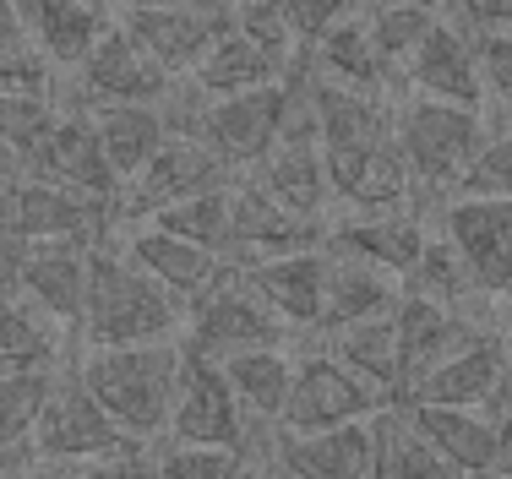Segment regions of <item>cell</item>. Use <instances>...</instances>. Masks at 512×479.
<instances>
[{
	"instance_id": "cell-1",
	"label": "cell",
	"mask_w": 512,
	"mask_h": 479,
	"mask_svg": "<svg viewBox=\"0 0 512 479\" xmlns=\"http://www.w3.org/2000/svg\"><path fill=\"white\" fill-rule=\"evenodd\" d=\"M186 300L158 284L148 267L120 251L115 229L93 240L88 256V300L77 316V349H115V343H164L180 338Z\"/></svg>"
},
{
	"instance_id": "cell-2",
	"label": "cell",
	"mask_w": 512,
	"mask_h": 479,
	"mask_svg": "<svg viewBox=\"0 0 512 479\" xmlns=\"http://www.w3.org/2000/svg\"><path fill=\"white\" fill-rule=\"evenodd\" d=\"M77 376L104 403V414L131 441H164L180 382V338L164 343H115V349H77Z\"/></svg>"
},
{
	"instance_id": "cell-3",
	"label": "cell",
	"mask_w": 512,
	"mask_h": 479,
	"mask_svg": "<svg viewBox=\"0 0 512 479\" xmlns=\"http://www.w3.org/2000/svg\"><path fill=\"white\" fill-rule=\"evenodd\" d=\"M491 120L474 104H453V98H431V93H409L393 104V142L404 153L409 175L420 191L442 196L458 191L463 169L474 164V153L491 137Z\"/></svg>"
},
{
	"instance_id": "cell-4",
	"label": "cell",
	"mask_w": 512,
	"mask_h": 479,
	"mask_svg": "<svg viewBox=\"0 0 512 479\" xmlns=\"http://www.w3.org/2000/svg\"><path fill=\"white\" fill-rule=\"evenodd\" d=\"M180 343L197 354H240V349H262V343H300L284 327V316L256 294V284L246 278V267L224 262V273L213 278L202 294L186 300V322H180Z\"/></svg>"
},
{
	"instance_id": "cell-5",
	"label": "cell",
	"mask_w": 512,
	"mask_h": 479,
	"mask_svg": "<svg viewBox=\"0 0 512 479\" xmlns=\"http://www.w3.org/2000/svg\"><path fill=\"white\" fill-rule=\"evenodd\" d=\"M306 104V88H300V71L284 82H267V88H246V93H224L207 98L197 137L218 153V164L235 175V169H256L262 153L289 131V120Z\"/></svg>"
},
{
	"instance_id": "cell-6",
	"label": "cell",
	"mask_w": 512,
	"mask_h": 479,
	"mask_svg": "<svg viewBox=\"0 0 512 479\" xmlns=\"http://www.w3.org/2000/svg\"><path fill=\"white\" fill-rule=\"evenodd\" d=\"M126 431L104 414V403L88 392V382L77 376V365H60L55 387H50V403H44L39 425H33L22 458L28 463H44V469H71V463H88V458H104V452L126 447Z\"/></svg>"
},
{
	"instance_id": "cell-7",
	"label": "cell",
	"mask_w": 512,
	"mask_h": 479,
	"mask_svg": "<svg viewBox=\"0 0 512 479\" xmlns=\"http://www.w3.org/2000/svg\"><path fill=\"white\" fill-rule=\"evenodd\" d=\"M300 343H306V354H295V387H289L278 431H327V425L371 420L387 403L382 392L371 382H360L322 338H300Z\"/></svg>"
},
{
	"instance_id": "cell-8",
	"label": "cell",
	"mask_w": 512,
	"mask_h": 479,
	"mask_svg": "<svg viewBox=\"0 0 512 479\" xmlns=\"http://www.w3.org/2000/svg\"><path fill=\"white\" fill-rule=\"evenodd\" d=\"M256 425L246 403L235 398L224 365L213 354H197L180 343V382H175V409H169V436L164 441H213V447H251Z\"/></svg>"
},
{
	"instance_id": "cell-9",
	"label": "cell",
	"mask_w": 512,
	"mask_h": 479,
	"mask_svg": "<svg viewBox=\"0 0 512 479\" xmlns=\"http://www.w3.org/2000/svg\"><path fill=\"white\" fill-rule=\"evenodd\" d=\"M28 175L50 180V186H66L77 196H93V202L120 207V175L109 169V153L99 142V126H93L88 104H60L55 126L44 131L39 153L28 158Z\"/></svg>"
},
{
	"instance_id": "cell-10",
	"label": "cell",
	"mask_w": 512,
	"mask_h": 479,
	"mask_svg": "<svg viewBox=\"0 0 512 479\" xmlns=\"http://www.w3.org/2000/svg\"><path fill=\"white\" fill-rule=\"evenodd\" d=\"M306 88V82H300ZM256 186L273 196L278 207H289V213L300 218H316V224H327L333 218V180H327V153H322V137H316L311 126V109L300 104V115L289 120V131L278 137L273 147L262 153V164H256Z\"/></svg>"
},
{
	"instance_id": "cell-11",
	"label": "cell",
	"mask_w": 512,
	"mask_h": 479,
	"mask_svg": "<svg viewBox=\"0 0 512 479\" xmlns=\"http://www.w3.org/2000/svg\"><path fill=\"white\" fill-rule=\"evenodd\" d=\"M442 235L469 262L474 289L491 294V300H512V196L458 191L442 207Z\"/></svg>"
},
{
	"instance_id": "cell-12",
	"label": "cell",
	"mask_w": 512,
	"mask_h": 479,
	"mask_svg": "<svg viewBox=\"0 0 512 479\" xmlns=\"http://www.w3.org/2000/svg\"><path fill=\"white\" fill-rule=\"evenodd\" d=\"M229 180L235 175L218 164V153L202 137H169L148 164L120 186V224H126V218H148L169 202H186V196H197V191L229 186Z\"/></svg>"
},
{
	"instance_id": "cell-13",
	"label": "cell",
	"mask_w": 512,
	"mask_h": 479,
	"mask_svg": "<svg viewBox=\"0 0 512 479\" xmlns=\"http://www.w3.org/2000/svg\"><path fill=\"white\" fill-rule=\"evenodd\" d=\"M327 153V147H322ZM327 180H333V213H387V207H414V175L398 153L393 131L365 147H338L327 153Z\"/></svg>"
},
{
	"instance_id": "cell-14",
	"label": "cell",
	"mask_w": 512,
	"mask_h": 479,
	"mask_svg": "<svg viewBox=\"0 0 512 479\" xmlns=\"http://www.w3.org/2000/svg\"><path fill=\"white\" fill-rule=\"evenodd\" d=\"M169 71L131 39L120 22H109L104 39L88 49V60L77 66V88H82V104H158L169 93Z\"/></svg>"
},
{
	"instance_id": "cell-15",
	"label": "cell",
	"mask_w": 512,
	"mask_h": 479,
	"mask_svg": "<svg viewBox=\"0 0 512 479\" xmlns=\"http://www.w3.org/2000/svg\"><path fill=\"white\" fill-rule=\"evenodd\" d=\"M322 235L327 224L278 207L256 180H229V262L235 267L262 262V256H284V251H306V245H322Z\"/></svg>"
},
{
	"instance_id": "cell-16",
	"label": "cell",
	"mask_w": 512,
	"mask_h": 479,
	"mask_svg": "<svg viewBox=\"0 0 512 479\" xmlns=\"http://www.w3.org/2000/svg\"><path fill=\"white\" fill-rule=\"evenodd\" d=\"M88 256H93V240H82V235L22 240L11 289H22L33 305H44V311H50L60 327H71V338H77V316H82V300H88Z\"/></svg>"
},
{
	"instance_id": "cell-17",
	"label": "cell",
	"mask_w": 512,
	"mask_h": 479,
	"mask_svg": "<svg viewBox=\"0 0 512 479\" xmlns=\"http://www.w3.org/2000/svg\"><path fill=\"white\" fill-rule=\"evenodd\" d=\"M431 240V224L420 218V207H387V213H344L338 207L327 218V251L360 256V262H376L387 273H398L409 284V273L420 267V251Z\"/></svg>"
},
{
	"instance_id": "cell-18",
	"label": "cell",
	"mask_w": 512,
	"mask_h": 479,
	"mask_svg": "<svg viewBox=\"0 0 512 479\" xmlns=\"http://www.w3.org/2000/svg\"><path fill=\"white\" fill-rule=\"evenodd\" d=\"M115 22L148 49L169 77H186L207 55V44L229 28V6L224 0H213V6H126Z\"/></svg>"
},
{
	"instance_id": "cell-19",
	"label": "cell",
	"mask_w": 512,
	"mask_h": 479,
	"mask_svg": "<svg viewBox=\"0 0 512 479\" xmlns=\"http://www.w3.org/2000/svg\"><path fill=\"white\" fill-rule=\"evenodd\" d=\"M246 278L284 316V327L295 338H316L327 327V245H306V251L246 262Z\"/></svg>"
},
{
	"instance_id": "cell-20",
	"label": "cell",
	"mask_w": 512,
	"mask_h": 479,
	"mask_svg": "<svg viewBox=\"0 0 512 479\" xmlns=\"http://www.w3.org/2000/svg\"><path fill=\"white\" fill-rule=\"evenodd\" d=\"M502 354H507V327H485L447 360H436L420 376L404 403H453V409H496V387H502Z\"/></svg>"
},
{
	"instance_id": "cell-21",
	"label": "cell",
	"mask_w": 512,
	"mask_h": 479,
	"mask_svg": "<svg viewBox=\"0 0 512 479\" xmlns=\"http://www.w3.org/2000/svg\"><path fill=\"white\" fill-rule=\"evenodd\" d=\"M267 458L295 479H376L371 420L327 425V431H278Z\"/></svg>"
},
{
	"instance_id": "cell-22",
	"label": "cell",
	"mask_w": 512,
	"mask_h": 479,
	"mask_svg": "<svg viewBox=\"0 0 512 479\" xmlns=\"http://www.w3.org/2000/svg\"><path fill=\"white\" fill-rule=\"evenodd\" d=\"M404 82L414 93L485 109V82H480V60H474V33L463 28L458 17H442L431 33H425V44L404 60Z\"/></svg>"
},
{
	"instance_id": "cell-23",
	"label": "cell",
	"mask_w": 512,
	"mask_h": 479,
	"mask_svg": "<svg viewBox=\"0 0 512 479\" xmlns=\"http://www.w3.org/2000/svg\"><path fill=\"white\" fill-rule=\"evenodd\" d=\"M115 240H120V251H126L131 262L148 267L158 284H169L180 300L202 294L218 273H224V256L218 251H207V245H197V240H180V235H169V229H158V224H142V218L115 224Z\"/></svg>"
},
{
	"instance_id": "cell-24",
	"label": "cell",
	"mask_w": 512,
	"mask_h": 479,
	"mask_svg": "<svg viewBox=\"0 0 512 479\" xmlns=\"http://www.w3.org/2000/svg\"><path fill=\"white\" fill-rule=\"evenodd\" d=\"M17 11L28 39L50 60V71H77L88 49L104 39V28L115 22L104 0H17Z\"/></svg>"
},
{
	"instance_id": "cell-25",
	"label": "cell",
	"mask_w": 512,
	"mask_h": 479,
	"mask_svg": "<svg viewBox=\"0 0 512 479\" xmlns=\"http://www.w3.org/2000/svg\"><path fill=\"white\" fill-rule=\"evenodd\" d=\"M404 409L458 474L496 469V409H453V403H404Z\"/></svg>"
},
{
	"instance_id": "cell-26",
	"label": "cell",
	"mask_w": 512,
	"mask_h": 479,
	"mask_svg": "<svg viewBox=\"0 0 512 479\" xmlns=\"http://www.w3.org/2000/svg\"><path fill=\"white\" fill-rule=\"evenodd\" d=\"M224 376L235 387V398L246 403L251 425H273L284 420L289 387H295V343H262V349H240L224 354Z\"/></svg>"
},
{
	"instance_id": "cell-27",
	"label": "cell",
	"mask_w": 512,
	"mask_h": 479,
	"mask_svg": "<svg viewBox=\"0 0 512 479\" xmlns=\"http://www.w3.org/2000/svg\"><path fill=\"white\" fill-rule=\"evenodd\" d=\"M360 382H371L387 403L404 398V371H398V338H393V311L360 316V322H338L327 333H316Z\"/></svg>"
},
{
	"instance_id": "cell-28",
	"label": "cell",
	"mask_w": 512,
	"mask_h": 479,
	"mask_svg": "<svg viewBox=\"0 0 512 479\" xmlns=\"http://www.w3.org/2000/svg\"><path fill=\"white\" fill-rule=\"evenodd\" d=\"M306 71L311 77H327V82H344V88H360V93H387V82L398 77V71L387 66V55L376 49L365 17H355V11L311 44V66Z\"/></svg>"
},
{
	"instance_id": "cell-29",
	"label": "cell",
	"mask_w": 512,
	"mask_h": 479,
	"mask_svg": "<svg viewBox=\"0 0 512 479\" xmlns=\"http://www.w3.org/2000/svg\"><path fill=\"white\" fill-rule=\"evenodd\" d=\"M371 436H376V479H463L436 452V441L414 425L404 403H382L371 414Z\"/></svg>"
},
{
	"instance_id": "cell-30",
	"label": "cell",
	"mask_w": 512,
	"mask_h": 479,
	"mask_svg": "<svg viewBox=\"0 0 512 479\" xmlns=\"http://www.w3.org/2000/svg\"><path fill=\"white\" fill-rule=\"evenodd\" d=\"M66 343H71V327H60L22 289H0V371L66 365Z\"/></svg>"
},
{
	"instance_id": "cell-31",
	"label": "cell",
	"mask_w": 512,
	"mask_h": 479,
	"mask_svg": "<svg viewBox=\"0 0 512 479\" xmlns=\"http://www.w3.org/2000/svg\"><path fill=\"white\" fill-rule=\"evenodd\" d=\"M398 294H404V278L398 273H387L376 262H360V256H344V251H327V327L393 311Z\"/></svg>"
},
{
	"instance_id": "cell-32",
	"label": "cell",
	"mask_w": 512,
	"mask_h": 479,
	"mask_svg": "<svg viewBox=\"0 0 512 479\" xmlns=\"http://www.w3.org/2000/svg\"><path fill=\"white\" fill-rule=\"evenodd\" d=\"M191 82L207 93V98H224V93H246V88H267V82H284L289 71L278 66V60H267L262 49H256L246 33L229 22L224 33H218L213 44H207V55L197 66L186 71Z\"/></svg>"
},
{
	"instance_id": "cell-33",
	"label": "cell",
	"mask_w": 512,
	"mask_h": 479,
	"mask_svg": "<svg viewBox=\"0 0 512 479\" xmlns=\"http://www.w3.org/2000/svg\"><path fill=\"white\" fill-rule=\"evenodd\" d=\"M93 126H99V142L109 153V169L120 175V186L169 142L158 104H93Z\"/></svg>"
},
{
	"instance_id": "cell-34",
	"label": "cell",
	"mask_w": 512,
	"mask_h": 479,
	"mask_svg": "<svg viewBox=\"0 0 512 479\" xmlns=\"http://www.w3.org/2000/svg\"><path fill=\"white\" fill-rule=\"evenodd\" d=\"M60 365H22V371H0V458H17L28 447L33 425H39L44 403H50Z\"/></svg>"
},
{
	"instance_id": "cell-35",
	"label": "cell",
	"mask_w": 512,
	"mask_h": 479,
	"mask_svg": "<svg viewBox=\"0 0 512 479\" xmlns=\"http://www.w3.org/2000/svg\"><path fill=\"white\" fill-rule=\"evenodd\" d=\"M447 11L436 0H371L365 6V28H371L376 49L387 55V66L404 71V60L425 44V33L442 22Z\"/></svg>"
},
{
	"instance_id": "cell-36",
	"label": "cell",
	"mask_w": 512,
	"mask_h": 479,
	"mask_svg": "<svg viewBox=\"0 0 512 479\" xmlns=\"http://www.w3.org/2000/svg\"><path fill=\"white\" fill-rule=\"evenodd\" d=\"M142 224H158V229H169V235H180V240H197V245H207V251H218L229 262V186L197 191V196H186V202H169V207H158V213H148Z\"/></svg>"
},
{
	"instance_id": "cell-37",
	"label": "cell",
	"mask_w": 512,
	"mask_h": 479,
	"mask_svg": "<svg viewBox=\"0 0 512 479\" xmlns=\"http://www.w3.org/2000/svg\"><path fill=\"white\" fill-rule=\"evenodd\" d=\"M55 115H60V104L50 93H6L0 88V158L28 169V158L44 142V131L55 126Z\"/></svg>"
},
{
	"instance_id": "cell-38",
	"label": "cell",
	"mask_w": 512,
	"mask_h": 479,
	"mask_svg": "<svg viewBox=\"0 0 512 479\" xmlns=\"http://www.w3.org/2000/svg\"><path fill=\"white\" fill-rule=\"evenodd\" d=\"M256 463L251 447L213 441H158V479H246Z\"/></svg>"
},
{
	"instance_id": "cell-39",
	"label": "cell",
	"mask_w": 512,
	"mask_h": 479,
	"mask_svg": "<svg viewBox=\"0 0 512 479\" xmlns=\"http://www.w3.org/2000/svg\"><path fill=\"white\" fill-rule=\"evenodd\" d=\"M50 60L22 28L17 0H0V88L6 93H50Z\"/></svg>"
},
{
	"instance_id": "cell-40",
	"label": "cell",
	"mask_w": 512,
	"mask_h": 479,
	"mask_svg": "<svg viewBox=\"0 0 512 479\" xmlns=\"http://www.w3.org/2000/svg\"><path fill=\"white\" fill-rule=\"evenodd\" d=\"M229 22H235L267 60H278L289 77L306 66V44L295 39V28H289V17H284L278 0H235V6H229Z\"/></svg>"
},
{
	"instance_id": "cell-41",
	"label": "cell",
	"mask_w": 512,
	"mask_h": 479,
	"mask_svg": "<svg viewBox=\"0 0 512 479\" xmlns=\"http://www.w3.org/2000/svg\"><path fill=\"white\" fill-rule=\"evenodd\" d=\"M458 191L469 196H512V126H496L485 147L474 153V164L463 169Z\"/></svg>"
},
{
	"instance_id": "cell-42",
	"label": "cell",
	"mask_w": 512,
	"mask_h": 479,
	"mask_svg": "<svg viewBox=\"0 0 512 479\" xmlns=\"http://www.w3.org/2000/svg\"><path fill=\"white\" fill-rule=\"evenodd\" d=\"M60 479H158V441H126V447L104 452V458L55 469Z\"/></svg>"
},
{
	"instance_id": "cell-43",
	"label": "cell",
	"mask_w": 512,
	"mask_h": 479,
	"mask_svg": "<svg viewBox=\"0 0 512 479\" xmlns=\"http://www.w3.org/2000/svg\"><path fill=\"white\" fill-rule=\"evenodd\" d=\"M474 60H480L485 104L507 109L512 104V28H480L474 33Z\"/></svg>"
},
{
	"instance_id": "cell-44",
	"label": "cell",
	"mask_w": 512,
	"mask_h": 479,
	"mask_svg": "<svg viewBox=\"0 0 512 479\" xmlns=\"http://www.w3.org/2000/svg\"><path fill=\"white\" fill-rule=\"evenodd\" d=\"M278 6H284V17H289V28H295V39L311 49L327 28H338V22H344L349 11L360 6V0H278Z\"/></svg>"
},
{
	"instance_id": "cell-45",
	"label": "cell",
	"mask_w": 512,
	"mask_h": 479,
	"mask_svg": "<svg viewBox=\"0 0 512 479\" xmlns=\"http://www.w3.org/2000/svg\"><path fill=\"white\" fill-rule=\"evenodd\" d=\"M453 17L463 28H512V0H453Z\"/></svg>"
},
{
	"instance_id": "cell-46",
	"label": "cell",
	"mask_w": 512,
	"mask_h": 479,
	"mask_svg": "<svg viewBox=\"0 0 512 479\" xmlns=\"http://www.w3.org/2000/svg\"><path fill=\"white\" fill-rule=\"evenodd\" d=\"M496 474L512 479V409L496 414Z\"/></svg>"
},
{
	"instance_id": "cell-47",
	"label": "cell",
	"mask_w": 512,
	"mask_h": 479,
	"mask_svg": "<svg viewBox=\"0 0 512 479\" xmlns=\"http://www.w3.org/2000/svg\"><path fill=\"white\" fill-rule=\"evenodd\" d=\"M512 409V322H507V354H502V387H496V414Z\"/></svg>"
},
{
	"instance_id": "cell-48",
	"label": "cell",
	"mask_w": 512,
	"mask_h": 479,
	"mask_svg": "<svg viewBox=\"0 0 512 479\" xmlns=\"http://www.w3.org/2000/svg\"><path fill=\"white\" fill-rule=\"evenodd\" d=\"M120 6H213V0H120Z\"/></svg>"
},
{
	"instance_id": "cell-49",
	"label": "cell",
	"mask_w": 512,
	"mask_h": 479,
	"mask_svg": "<svg viewBox=\"0 0 512 479\" xmlns=\"http://www.w3.org/2000/svg\"><path fill=\"white\" fill-rule=\"evenodd\" d=\"M17 479H60V474L44 469V463H28V469H17Z\"/></svg>"
},
{
	"instance_id": "cell-50",
	"label": "cell",
	"mask_w": 512,
	"mask_h": 479,
	"mask_svg": "<svg viewBox=\"0 0 512 479\" xmlns=\"http://www.w3.org/2000/svg\"><path fill=\"white\" fill-rule=\"evenodd\" d=\"M0 479H17V469H11V458H0Z\"/></svg>"
},
{
	"instance_id": "cell-51",
	"label": "cell",
	"mask_w": 512,
	"mask_h": 479,
	"mask_svg": "<svg viewBox=\"0 0 512 479\" xmlns=\"http://www.w3.org/2000/svg\"><path fill=\"white\" fill-rule=\"evenodd\" d=\"M463 479H502V474H496V469H491V474H463Z\"/></svg>"
},
{
	"instance_id": "cell-52",
	"label": "cell",
	"mask_w": 512,
	"mask_h": 479,
	"mask_svg": "<svg viewBox=\"0 0 512 479\" xmlns=\"http://www.w3.org/2000/svg\"><path fill=\"white\" fill-rule=\"evenodd\" d=\"M246 479H262V463H251V474Z\"/></svg>"
},
{
	"instance_id": "cell-53",
	"label": "cell",
	"mask_w": 512,
	"mask_h": 479,
	"mask_svg": "<svg viewBox=\"0 0 512 479\" xmlns=\"http://www.w3.org/2000/svg\"><path fill=\"white\" fill-rule=\"evenodd\" d=\"M224 6H235V0H224Z\"/></svg>"
},
{
	"instance_id": "cell-54",
	"label": "cell",
	"mask_w": 512,
	"mask_h": 479,
	"mask_svg": "<svg viewBox=\"0 0 512 479\" xmlns=\"http://www.w3.org/2000/svg\"><path fill=\"white\" fill-rule=\"evenodd\" d=\"M507 305H512V300H507Z\"/></svg>"
}]
</instances>
